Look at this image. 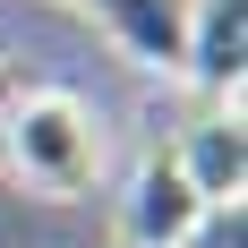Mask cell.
<instances>
[{"mask_svg":"<svg viewBox=\"0 0 248 248\" xmlns=\"http://www.w3.org/2000/svg\"><path fill=\"white\" fill-rule=\"evenodd\" d=\"M51 9H86V0H51Z\"/></svg>","mask_w":248,"mask_h":248,"instance_id":"7","label":"cell"},{"mask_svg":"<svg viewBox=\"0 0 248 248\" xmlns=\"http://www.w3.org/2000/svg\"><path fill=\"white\" fill-rule=\"evenodd\" d=\"M0 171L17 180L26 197H94L103 180V111L69 86H17L0 111Z\"/></svg>","mask_w":248,"mask_h":248,"instance_id":"1","label":"cell"},{"mask_svg":"<svg viewBox=\"0 0 248 248\" xmlns=\"http://www.w3.org/2000/svg\"><path fill=\"white\" fill-rule=\"evenodd\" d=\"M86 9L103 17V34L120 43V60H128V69H146V77H180L197 0H86Z\"/></svg>","mask_w":248,"mask_h":248,"instance_id":"3","label":"cell"},{"mask_svg":"<svg viewBox=\"0 0 248 248\" xmlns=\"http://www.w3.org/2000/svg\"><path fill=\"white\" fill-rule=\"evenodd\" d=\"M240 69H248V0H197L180 77H188L214 111H240Z\"/></svg>","mask_w":248,"mask_h":248,"instance_id":"4","label":"cell"},{"mask_svg":"<svg viewBox=\"0 0 248 248\" xmlns=\"http://www.w3.org/2000/svg\"><path fill=\"white\" fill-rule=\"evenodd\" d=\"M180 171L214 214H240V188H248V146H240V111H205L188 137H180Z\"/></svg>","mask_w":248,"mask_h":248,"instance_id":"5","label":"cell"},{"mask_svg":"<svg viewBox=\"0 0 248 248\" xmlns=\"http://www.w3.org/2000/svg\"><path fill=\"white\" fill-rule=\"evenodd\" d=\"M205 223H214V205L188 188V171H180L171 146H154L137 171H128V197H120V231L128 248H197Z\"/></svg>","mask_w":248,"mask_h":248,"instance_id":"2","label":"cell"},{"mask_svg":"<svg viewBox=\"0 0 248 248\" xmlns=\"http://www.w3.org/2000/svg\"><path fill=\"white\" fill-rule=\"evenodd\" d=\"M17 86H26V77L9 69V60H0V111H9V94H17Z\"/></svg>","mask_w":248,"mask_h":248,"instance_id":"6","label":"cell"}]
</instances>
